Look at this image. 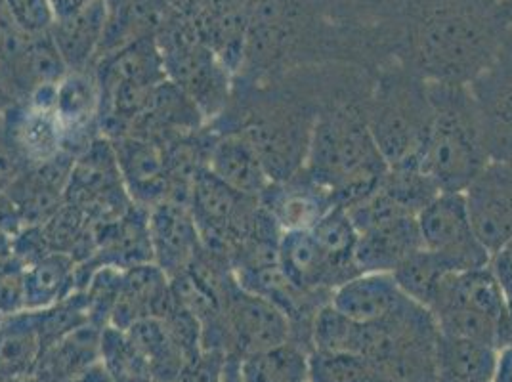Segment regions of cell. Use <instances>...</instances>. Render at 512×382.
<instances>
[{"instance_id": "6da1fadb", "label": "cell", "mask_w": 512, "mask_h": 382, "mask_svg": "<svg viewBox=\"0 0 512 382\" xmlns=\"http://www.w3.org/2000/svg\"><path fill=\"white\" fill-rule=\"evenodd\" d=\"M392 62L427 83L470 85L509 35L495 0H394L386 18Z\"/></svg>"}, {"instance_id": "7a4b0ae2", "label": "cell", "mask_w": 512, "mask_h": 382, "mask_svg": "<svg viewBox=\"0 0 512 382\" xmlns=\"http://www.w3.org/2000/svg\"><path fill=\"white\" fill-rule=\"evenodd\" d=\"M375 71L360 65L329 64L321 109L304 170L350 209L379 188L388 165L367 125Z\"/></svg>"}, {"instance_id": "3957f363", "label": "cell", "mask_w": 512, "mask_h": 382, "mask_svg": "<svg viewBox=\"0 0 512 382\" xmlns=\"http://www.w3.org/2000/svg\"><path fill=\"white\" fill-rule=\"evenodd\" d=\"M325 65L302 67L268 81H243L228 132L256 149L272 182L304 169L321 109Z\"/></svg>"}, {"instance_id": "277c9868", "label": "cell", "mask_w": 512, "mask_h": 382, "mask_svg": "<svg viewBox=\"0 0 512 382\" xmlns=\"http://www.w3.org/2000/svg\"><path fill=\"white\" fill-rule=\"evenodd\" d=\"M432 119L421 167L440 191H465L488 167L484 130L470 85L428 83Z\"/></svg>"}, {"instance_id": "5b68a950", "label": "cell", "mask_w": 512, "mask_h": 382, "mask_svg": "<svg viewBox=\"0 0 512 382\" xmlns=\"http://www.w3.org/2000/svg\"><path fill=\"white\" fill-rule=\"evenodd\" d=\"M432 119L428 83L398 62L375 71L367 125L388 167L421 165Z\"/></svg>"}, {"instance_id": "8992f818", "label": "cell", "mask_w": 512, "mask_h": 382, "mask_svg": "<svg viewBox=\"0 0 512 382\" xmlns=\"http://www.w3.org/2000/svg\"><path fill=\"white\" fill-rule=\"evenodd\" d=\"M423 247L438 256L449 274L490 264V251L480 243L470 222L463 191H442L417 214Z\"/></svg>"}, {"instance_id": "52a82bcc", "label": "cell", "mask_w": 512, "mask_h": 382, "mask_svg": "<svg viewBox=\"0 0 512 382\" xmlns=\"http://www.w3.org/2000/svg\"><path fill=\"white\" fill-rule=\"evenodd\" d=\"M228 356L243 358L293 340L287 316L270 300L243 289L235 276L224 287Z\"/></svg>"}, {"instance_id": "ba28073f", "label": "cell", "mask_w": 512, "mask_h": 382, "mask_svg": "<svg viewBox=\"0 0 512 382\" xmlns=\"http://www.w3.org/2000/svg\"><path fill=\"white\" fill-rule=\"evenodd\" d=\"M490 161L512 165V31L499 54L472 83Z\"/></svg>"}, {"instance_id": "9c48e42d", "label": "cell", "mask_w": 512, "mask_h": 382, "mask_svg": "<svg viewBox=\"0 0 512 382\" xmlns=\"http://www.w3.org/2000/svg\"><path fill=\"white\" fill-rule=\"evenodd\" d=\"M463 193L474 234L491 255L512 239V165L490 161Z\"/></svg>"}, {"instance_id": "30bf717a", "label": "cell", "mask_w": 512, "mask_h": 382, "mask_svg": "<svg viewBox=\"0 0 512 382\" xmlns=\"http://www.w3.org/2000/svg\"><path fill=\"white\" fill-rule=\"evenodd\" d=\"M153 262L169 277L186 272L203 249L190 207L165 199L148 214Z\"/></svg>"}, {"instance_id": "8fae6325", "label": "cell", "mask_w": 512, "mask_h": 382, "mask_svg": "<svg viewBox=\"0 0 512 382\" xmlns=\"http://www.w3.org/2000/svg\"><path fill=\"white\" fill-rule=\"evenodd\" d=\"M56 115L64 130V149L79 155L96 138L94 130L100 128L102 90L94 69L69 71L56 86Z\"/></svg>"}, {"instance_id": "7c38bea8", "label": "cell", "mask_w": 512, "mask_h": 382, "mask_svg": "<svg viewBox=\"0 0 512 382\" xmlns=\"http://www.w3.org/2000/svg\"><path fill=\"white\" fill-rule=\"evenodd\" d=\"M281 232L312 230L325 214L335 209V199L302 169L287 180L270 182L258 197Z\"/></svg>"}, {"instance_id": "4fadbf2b", "label": "cell", "mask_w": 512, "mask_h": 382, "mask_svg": "<svg viewBox=\"0 0 512 382\" xmlns=\"http://www.w3.org/2000/svg\"><path fill=\"white\" fill-rule=\"evenodd\" d=\"M356 264L362 274H394L423 249L417 216H392L358 232Z\"/></svg>"}, {"instance_id": "5bb4252c", "label": "cell", "mask_w": 512, "mask_h": 382, "mask_svg": "<svg viewBox=\"0 0 512 382\" xmlns=\"http://www.w3.org/2000/svg\"><path fill=\"white\" fill-rule=\"evenodd\" d=\"M278 264L283 276L306 293L333 295L350 279L321 249L312 230L281 232Z\"/></svg>"}, {"instance_id": "9a60e30c", "label": "cell", "mask_w": 512, "mask_h": 382, "mask_svg": "<svg viewBox=\"0 0 512 382\" xmlns=\"http://www.w3.org/2000/svg\"><path fill=\"white\" fill-rule=\"evenodd\" d=\"M111 144L132 201H146L151 207L165 201L171 178L167 155L150 140L134 134L115 138Z\"/></svg>"}, {"instance_id": "2e32d148", "label": "cell", "mask_w": 512, "mask_h": 382, "mask_svg": "<svg viewBox=\"0 0 512 382\" xmlns=\"http://www.w3.org/2000/svg\"><path fill=\"white\" fill-rule=\"evenodd\" d=\"M207 167L224 184L251 197H260L272 182L253 144L241 132H224L214 140Z\"/></svg>"}, {"instance_id": "e0dca14e", "label": "cell", "mask_w": 512, "mask_h": 382, "mask_svg": "<svg viewBox=\"0 0 512 382\" xmlns=\"http://www.w3.org/2000/svg\"><path fill=\"white\" fill-rule=\"evenodd\" d=\"M180 16L167 0H130L121 8L107 10L98 58L140 39H159Z\"/></svg>"}, {"instance_id": "ac0fdd59", "label": "cell", "mask_w": 512, "mask_h": 382, "mask_svg": "<svg viewBox=\"0 0 512 382\" xmlns=\"http://www.w3.org/2000/svg\"><path fill=\"white\" fill-rule=\"evenodd\" d=\"M106 0H94L79 14L54 20L48 29L69 71L92 69L106 33Z\"/></svg>"}, {"instance_id": "d6986e66", "label": "cell", "mask_w": 512, "mask_h": 382, "mask_svg": "<svg viewBox=\"0 0 512 382\" xmlns=\"http://www.w3.org/2000/svg\"><path fill=\"white\" fill-rule=\"evenodd\" d=\"M404 297L392 274H358L333 291L331 304L346 318L369 323L384 318Z\"/></svg>"}, {"instance_id": "ffe728a7", "label": "cell", "mask_w": 512, "mask_h": 382, "mask_svg": "<svg viewBox=\"0 0 512 382\" xmlns=\"http://www.w3.org/2000/svg\"><path fill=\"white\" fill-rule=\"evenodd\" d=\"M43 354L39 312L0 316V382L27 375Z\"/></svg>"}, {"instance_id": "44dd1931", "label": "cell", "mask_w": 512, "mask_h": 382, "mask_svg": "<svg viewBox=\"0 0 512 382\" xmlns=\"http://www.w3.org/2000/svg\"><path fill=\"white\" fill-rule=\"evenodd\" d=\"M77 262L65 253H48L25 266V310H46L73 293Z\"/></svg>"}, {"instance_id": "7402d4cb", "label": "cell", "mask_w": 512, "mask_h": 382, "mask_svg": "<svg viewBox=\"0 0 512 382\" xmlns=\"http://www.w3.org/2000/svg\"><path fill=\"white\" fill-rule=\"evenodd\" d=\"M495 356L497 350L486 344L440 335L434 382H491Z\"/></svg>"}, {"instance_id": "603a6c76", "label": "cell", "mask_w": 512, "mask_h": 382, "mask_svg": "<svg viewBox=\"0 0 512 382\" xmlns=\"http://www.w3.org/2000/svg\"><path fill=\"white\" fill-rule=\"evenodd\" d=\"M245 382H308L310 350L295 340L239 358Z\"/></svg>"}, {"instance_id": "cb8c5ba5", "label": "cell", "mask_w": 512, "mask_h": 382, "mask_svg": "<svg viewBox=\"0 0 512 382\" xmlns=\"http://www.w3.org/2000/svg\"><path fill=\"white\" fill-rule=\"evenodd\" d=\"M127 333L148 361L153 382H174L186 358L163 319H138L128 327Z\"/></svg>"}, {"instance_id": "d4e9b609", "label": "cell", "mask_w": 512, "mask_h": 382, "mask_svg": "<svg viewBox=\"0 0 512 382\" xmlns=\"http://www.w3.org/2000/svg\"><path fill=\"white\" fill-rule=\"evenodd\" d=\"M100 360L113 382H153L148 361L123 329L111 325L102 329Z\"/></svg>"}, {"instance_id": "484cf974", "label": "cell", "mask_w": 512, "mask_h": 382, "mask_svg": "<svg viewBox=\"0 0 512 382\" xmlns=\"http://www.w3.org/2000/svg\"><path fill=\"white\" fill-rule=\"evenodd\" d=\"M379 190L404 213L413 216L421 213L438 193H442L421 165L388 167Z\"/></svg>"}, {"instance_id": "4316f807", "label": "cell", "mask_w": 512, "mask_h": 382, "mask_svg": "<svg viewBox=\"0 0 512 382\" xmlns=\"http://www.w3.org/2000/svg\"><path fill=\"white\" fill-rule=\"evenodd\" d=\"M392 276L407 298L430 308L444 277L449 276V272L438 256L432 255L423 247L415 255L409 256Z\"/></svg>"}, {"instance_id": "83f0119b", "label": "cell", "mask_w": 512, "mask_h": 382, "mask_svg": "<svg viewBox=\"0 0 512 382\" xmlns=\"http://www.w3.org/2000/svg\"><path fill=\"white\" fill-rule=\"evenodd\" d=\"M354 333L356 321L346 318L329 302L314 319L310 346L318 352H352Z\"/></svg>"}, {"instance_id": "f1b7e54d", "label": "cell", "mask_w": 512, "mask_h": 382, "mask_svg": "<svg viewBox=\"0 0 512 382\" xmlns=\"http://www.w3.org/2000/svg\"><path fill=\"white\" fill-rule=\"evenodd\" d=\"M327 12L346 25L375 27L390 16L394 0H320Z\"/></svg>"}, {"instance_id": "f546056e", "label": "cell", "mask_w": 512, "mask_h": 382, "mask_svg": "<svg viewBox=\"0 0 512 382\" xmlns=\"http://www.w3.org/2000/svg\"><path fill=\"white\" fill-rule=\"evenodd\" d=\"M10 20L25 33H44L54 23L50 0H0Z\"/></svg>"}, {"instance_id": "4dcf8cb0", "label": "cell", "mask_w": 512, "mask_h": 382, "mask_svg": "<svg viewBox=\"0 0 512 382\" xmlns=\"http://www.w3.org/2000/svg\"><path fill=\"white\" fill-rule=\"evenodd\" d=\"M226 361V352L201 348L192 358L184 360L174 382H222Z\"/></svg>"}, {"instance_id": "1f68e13d", "label": "cell", "mask_w": 512, "mask_h": 382, "mask_svg": "<svg viewBox=\"0 0 512 382\" xmlns=\"http://www.w3.org/2000/svg\"><path fill=\"white\" fill-rule=\"evenodd\" d=\"M25 312V264L18 256L0 268V316Z\"/></svg>"}, {"instance_id": "d6a6232c", "label": "cell", "mask_w": 512, "mask_h": 382, "mask_svg": "<svg viewBox=\"0 0 512 382\" xmlns=\"http://www.w3.org/2000/svg\"><path fill=\"white\" fill-rule=\"evenodd\" d=\"M29 169L31 163L12 138L4 117H0V193L8 190Z\"/></svg>"}, {"instance_id": "836d02e7", "label": "cell", "mask_w": 512, "mask_h": 382, "mask_svg": "<svg viewBox=\"0 0 512 382\" xmlns=\"http://www.w3.org/2000/svg\"><path fill=\"white\" fill-rule=\"evenodd\" d=\"M490 266L501 291L507 300V306H512V239L501 245L495 253H491Z\"/></svg>"}, {"instance_id": "e575fe53", "label": "cell", "mask_w": 512, "mask_h": 382, "mask_svg": "<svg viewBox=\"0 0 512 382\" xmlns=\"http://www.w3.org/2000/svg\"><path fill=\"white\" fill-rule=\"evenodd\" d=\"M491 382H512V342L497 348Z\"/></svg>"}, {"instance_id": "d590c367", "label": "cell", "mask_w": 512, "mask_h": 382, "mask_svg": "<svg viewBox=\"0 0 512 382\" xmlns=\"http://www.w3.org/2000/svg\"><path fill=\"white\" fill-rule=\"evenodd\" d=\"M92 2L94 0H50V6H52V12H54V20H65V18H71V16L79 14Z\"/></svg>"}, {"instance_id": "8d00e7d4", "label": "cell", "mask_w": 512, "mask_h": 382, "mask_svg": "<svg viewBox=\"0 0 512 382\" xmlns=\"http://www.w3.org/2000/svg\"><path fill=\"white\" fill-rule=\"evenodd\" d=\"M14 255V235L0 232V268Z\"/></svg>"}, {"instance_id": "74e56055", "label": "cell", "mask_w": 512, "mask_h": 382, "mask_svg": "<svg viewBox=\"0 0 512 382\" xmlns=\"http://www.w3.org/2000/svg\"><path fill=\"white\" fill-rule=\"evenodd\" d=\"M14 104H18V100L14 98V94H12L8 85L0 79V117H4Z\"/></svg>"}, {"instance_id": "f35d334b", "label": "cell", "mask_w": 512, "mask_h": 382, "mask_svg": "<svg viewBox=\"0 0 512 382\" xmlns=\"http://www.w3.org/2000/svg\"><path fill=\"white\" fill-rule=\"evenodd\" d=\"M222 382H245L243 381V377H241V371H239V358L228 356Z\"/></svg>"}, {"instance_id": "ab89813d", "label": "cell", "mask_w": 512, "mask_h": 382, "mask_svg": "<svg viewBox=\"0 0 512 382\" xmlns=\"http://www.w3.org/2000/svg\"><path fill=\"white\" fill-rule=\"evenodd\" d=\"M167 2L171 4L172 8H174L178 14L186 16V18L193 16V12L197 10V6L201 4V0H167Z\"/></svg>"}, {"instance_id": "60d3db41", "label": "cell", "mask_w": 512, "mask_h": 382, "mask_svg": "<svg viewBox=\"0 0 512 382\" xmlns=\"http://www.w3.org/2000/svg\"><path fill=\"white\" fill-rule=\"evenodd\" d=\"M499 10H501V14H503L505 22H507L509 29L512 31V0H503V2H499Z\"/></svg>"}, {"instance_id": "b9f144b4", "label": "cell", "mask_w": 512, "mask_h": 382, "mask_svg": "<svg viewBox=\"0 0 512 382\" xmlns=\"http://www.w3.org/2000/svg\"><path fill=\"white\" fill-rule=\"evenodd\" d=\"M130 0H106L107 10H115V8H121L123 4H127Z\"/></svg>"}]
</instances>
